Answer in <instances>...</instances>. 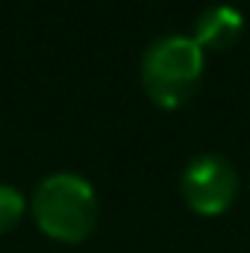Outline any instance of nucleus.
<instances>
[{"mask_svg":"<svg viewBox=\"0 0 250 253\" xmlns=\"http://www.w3.org/2000/svg\"><path fill=\"white\" fill-rule=\"evenodd\" d=\"M203 68V50L191 36H162L141 56V85L156 106L177 109L200 88Z\"/></svg>","mask_w":250,"mask_h":253,"instance_id":"f03ea898","label":"nucleus"},{"mask_svg":"<svg viewBox=\"0 0 250 253\" xmlns=\"http://www.w3.org/2000/svg\"><path fill=\"white\" fill-rule=\"evenodd\" d=\"M97 194L80 174L59 171L44 177L33 191V218L56 242H85L97 227Z\"/></svg>","mask_w":250,"mask_h":253,"instance_id":"f257e3e1","label":"nucleus"},{"mask_svg":"<svg viewBox=\"0 0 250 253\" xmlns=\"http://www.w3.org/2000/svg\"><path fill=\"white\" fill-rule=\"evenodd\" d=\"M180 189H183V197L191 212L221 215L233 206V200L239 194V174L224 156L203 153L186 165Z\"/></svg>","mask_w":250,"mask_h":253,"instance_id":"7ed1b4c3","label":"nucleus"},{"mask_svg":"<svg viewBox=\"0 0 250 253\" xmlns=\"http://www.w3.org/2000/svg\"><path fill=\"white\" fill-rule=\"evenodd\" d=\"M27 200L15 186L0 183V233H9L12 227H18V221L24 218Z\"/></svg>","mask_w":250,"mask_h":253,"instance_id":"39448f33","label":"nucleus"},{"mask_svg":"<svg viewBox=\"0 0 250 253\" xmlns=\"http://www.w3.org/2000/svg\"><path fill=\"white\" fill-rule=\"evenodd\" d=\"M242 30H245L242 12L230 3H218V6H209L197 15L191 39L197 42L200 50L203 47L206 50H227L242 39Z\"/></svg>","mask_w":250,"mask_h":253,"instance_id":"20e7f679","label":"nucleus"}]
</instances>
